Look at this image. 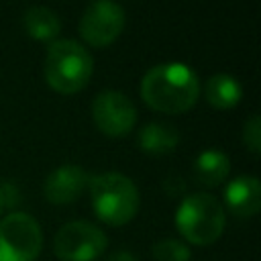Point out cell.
Here are the masks:
<instances>
[{"label": "cell", "mask_w": 261, "mask_h": 261, "mask_svg": "<svg viewBox=\"0 0 261 261\" xmlns=\"http://www.w3.org/2000/svg\"><path fill=\"white\" fill-rule=\"evenodd\" d=\"M139 149L147 155H169L179 143V133L169 122H149L139 130Z\"/></svg>", "instance_id": "cell-11"}, {"label": "cell", "mask_w": 261, "mask_h": 261, "mask_svg": "<svg viewBox=\"0 0 261 261\" xmlns=\"http://www.w3.org/2000/svg\"><path fill=\"white\" fill-rule=\"evenodd\" d=\"M228 171H230V159L226 153L218 149H206L194 161V175L206 188L220 186L228 177Z\"/></svg>", "instance_id": "cell-12"}, {"label": "cell", "mask_w": 261, "mask_h": 261, "mask_svg": "<svg viewBox=\"0 0 261 261\" xmlns=\"http://www.w3.org/2000/svg\"><path fill=\"white\" fill-rule=\"evenodd\" d=\"M124 22V8L118 2L92 0L80 18V35L92 47H108L120 37Z\"/></svg>", "instance_id": "cell-7"}, {"label": "cell", "mask_w": 261, "mask_h": 261, "mask_svg": "<svg viewBox=\"0 0 261 261\" xmlns=\"http://www.w3.org/2000/svg\"><path fill=\"white\" fill-rule=\"evenodd\" d=\"M106 247L104 230L88 220L65 222L53 239V251L59 261H96Z\"/></svg>", "instance_id": "cell-6"}, {"label": "cell", "mask_w": 261, "mask_h": 261, "mask_svg": "<svg viewBox=\"0 0 261 261\" xmlns=\"http://www.w3.org/2000/svg\"><path fill=\"white\" fill-rule=\"evenodd\" d=\"M226 224L222 204L208 192L186 196L175 210V228L192 245H212L220 239Z\"/></svg>", "instance_id": "cell-4"}, {"label": "cell", "mask_w": 261, "mask_h": 261, "mask_svg": "<svg viewBox=\"0 0 261 261\" xmlns=\"http://www.w3.org/2000/svg\"><path fill=\"white\" fill-rule=\"evenodd\" d=\"M243 143L247 145V149L253 155L261 153V118L259 114H253L245 126H243Z\"/></svg>", "instance_id": "cell-16"}, {"label": "cell", "mask_w": 261, "mask_h": 261, "mask_svg": "<svg viewBox=\"0 0 261 261\" xmlns=\"http://www.w3.org/2000/svg\"><path fill=\"white\" fill-rule=\"evenodd\" d=\"M200 94L196 71L181 61L153 65L141 80V98L147 106L163 114H181L190 110Z\"/></svg>", "instance_id": "cell-1"}, {"label": "cell", "mask_w": 261, "mask_h": 261, "mask_svg": "<svg viewBox=\"0 0 261 261\" xmlns=\"http://www.w3.org/2000/svg\"><path fill=\"white\" fill-rule=\"evenodd\" d=\"M2 210H4V202H2V196H0V214H2Z\"/></svg>", "instance_id": "cell-18"}, {"label": "cell", "mask_w": 261, "mask_h": 261, "mask_svg": "<svg viewBox=\"0 0 261 261\" xmlns=\"http://www.w3.org/2000/svg\"><path fill=\"white\" fill-rule=\"evenodd\" d=\"M204 94H206V100L210 106H214L218 110H226L241 102L243 86L239 84L237 77H232L228 73H216V75L208 77Z\"/></svg>", "instance_id": "cell-13"}, {"label": "cell", "mask_w": 261, "mask_h": 261, "mask_svg": "<svg viewBox=\"0 0 261 261\" xmlns=\"http://www.w3.org/2000/svg\"><path fill=\"white\" fill-rule=\"evenodd\" d=\"M155 261H190V249L179 239H161L153 245Z\"/></svg>", "instance_id": "cell-15"}, {"label": "cell", "mask_w": 261, "mask_h": 261, "mask_svg": "<svg viewBox=\"0 0 261 261\" xmlns=\"http://www.w3.org/2000/svg\"><path fill=\"white\" fill-rule=\"evenodd\" d=\"M43 249V230L27 212L0 218V261H35Z\"/></svg>", "instance_id": "cell-5"}, {"label": "cell", "mask_w": 261, "mask_h": 261, "mask_svg": "<svg viewBox=\"0 0 261 261\" xmlns=\"http://www.w3.org/2000/svg\"><path fill=\"white\" fill-rule=\"evenodd\" d=\"M108 261H139V259H137L135 253H130V251H126V249H120V251L110 253Z\"/></svg>", "instance_id": "cell-17"}, {"label": "cell", "mask_w": 261, "mask_h": 261, "mask_svg": "<svg viewBox=\"0 0 261 261\" xmlns=\"http://www.w3.org/2000/svg\"><path fill=\"white\" fill-rule=\"evenodd\" d=\"M92 118L106 137H124L137 122V108L118 90H104L92 102Z\"/></svg>", "instance_id": "cell-8"}, {"label": "cell", "mask_w": 261, "mask_h": 261, "mask_svg": "<svg viewBox=\"0 0 261 261\" xmlns=\"http://www.w3.org/2000/svg\"><path fill=\"white\" fill-rule=\"evenodd\" d=\"M22 24L29 37L37 41H53L61 31V20L49 6H31L22 14Z\"/></svg>", "instance_id": "cell-14"}, {"label": "cell", "mask_w": 261, "mask_h": 261, "mask_svg": "<svg viewBox=\"0 0 261 261\" xmlns=\"http://www.w3.org/2000/svg\"><path fill=\"white\" fill-rule=\"evenodd\" d=\"M224 204L239 218H251L261 208V184L255 175H239L224 188Z\"/></svg>", "instance_id": "cell-10"}, {"label": "cell", "mask_w": 261, "mask_h": 261, "mask_svg": "<svg viewBox=\"0 0 261 261\" xmlns=\"http://www.w3.org/2000/svg\"><path fill=\"white\" fill-rule=\"evenodd\" d=\"M45 80L59 94H75L84 90L94 73L92 53L73 39H57L45 53Z\"/></svg>", "instance_id": "cell-3"}, {"label": "cell", "mask_w": 261, "mask_h": 261, "mask_svg": "<svg viewBox=\"0 0 261 261\" xmlns=\"http://www.w3.org/2000/svg\"><path fill=\"white\" fill-rule=\"evenodd\" d=\"M88 190L94 214L102 222L110 226H124L135 218L141 198L135 181L124 173L106 171L100 175H92L88 181Z\"/></svg>", "instance_id": "cell-2"}, {"label": "cell", "mask_w": 261, "mask_h": 261, "mask_svg": "<svg viewBox=\"0 0 261 261\" xmlns=\"http://www.w3.org/2000/svg\"><path fill=\"white\" fill-rule=\"evenodd\" d=\"M88 181H90V175L84 167L65 163L47 175L43 184V194L51 204L65 206L75 202L82 196V192L88 188Z\"/></svg>", "instance_id": "cell-9"}]
</instances>
